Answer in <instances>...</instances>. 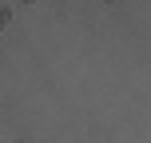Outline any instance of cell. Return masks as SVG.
<instances>
[]
</instances>
